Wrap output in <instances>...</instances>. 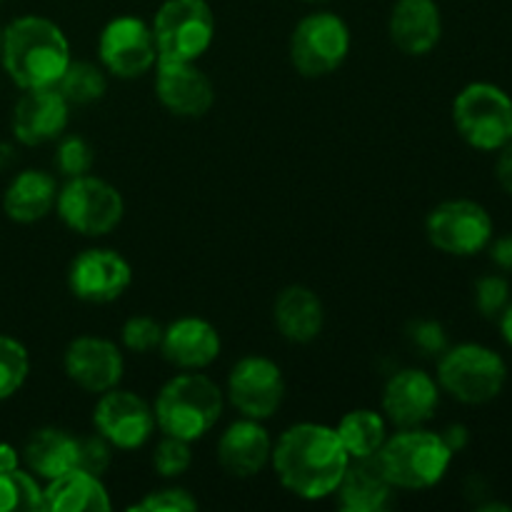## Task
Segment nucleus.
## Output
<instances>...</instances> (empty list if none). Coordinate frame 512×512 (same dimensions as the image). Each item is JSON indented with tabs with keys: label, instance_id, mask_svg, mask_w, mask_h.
<instances>
[{
	"label": "nucleus",
	"instance_id": "obj_1",
	"mask_svg": "<svg viewBox=\"0 0 512 512\" xmlns=\"http://www.w3.org/2000/svg\"><path fill=\"white\" fill-rule=\"evenodd\" d=\"M350 455L335 428L325 423H295L273 443L270 465L280 485L305 503L330 498L343 480Z\"/></svg>",
	"mask_w": 512,
	"mask_h": 512
},
{
	"label": "nucleus",
	"instance_id": "obj_2",
	"mask_svg": "<svg viewBox=\"0 0 512 512\" xmlns=\"http://www.w3.org/2000/svg\"><path fill=\"white\" fill-rule=\"evenodd\" d=\"M0 60L20 90L55 88L73 60V50L58 23L43 15H23L3 30Z\"/></svg>",
	"mask_w": 512,
	"mask_h": 512
},
{
	"label": "nucleus",
	"instance_id": "obj_3",
	"mask_svg": "<svg viewBox=\"0 0 512 512\" xmlns=\"http://www.w3.org/2000/svg\"><path fill=\"white\" fill-rule=\"evenodd\" d=\"M225 410V390L203 370H180L158 390L153 403L160 435L198 443L218 425Z\"/></svg>",
	"mask_w": 512,
	"mask_h": 512
},
{
	"label": "nucleus",
	"instance_id": "obj_4",
	"mask_svg": "<svg viewBox=\"0 0 512 512\" xmlns=\"http://www.w3.org/2000/svg\"><path fill=\"white\" fill-rule=\"evenodd\" d=\"M455 453L443 435L428 428H400L388 435L378 463L395 490H430L448 475Z\"/></svg>",
	"mask_w": 512,
	"mask_h": 512
},
{
	"label": "nucleus",
	"instance_id": "obj_5",
	"mask_svg": "<svg viewBox=\"0 0 512 512\" xmlns=\"http://www.w3.org/2000/svg\"><path fill=\"white\" fill-rule=\"evenodd\" d=\"M435 380L458 403L485 405L503 393L508 365L500 353L480 343L448 345L438 355Z\"/></svg>",
	"mask_w": 512,
	"mask_h": 512
},
{
	"label": "nucleus",
	"instance_id": "obj_6",
	"mask_svg": "<svg viewBox=\"0 0 512 512\" xmlns=\"http://www.w3.org/2000/svg\"><path fill=\"white\" fill-rule=\"evenodd\" d=\"M55 213L73 233L83 238H105L123 223L125 200L113 183L88 173L60 185Z\"/></svg>",
	"mask_w": 512,
	"mask_h": 512
},
{
	"label": "nucleus",
	"instance_id": "obj_7",
	"mask_svg": "<svg viewBox=\"0 0 512 512\" xmlns=\"http://www.w3.org/2000/svg\"><path fill=\"white\" fill-rule=\"evenodd\" d=\"M453 123L475 150L493 153L512 140V98L493 83H470L455 95Z\"/></svg>",
	"mask_w": 512,
	"mask_h": 512
},
{
	"label": "nucleus",
	"instance_id": "obj_8",
	"mask_svg": "<svg viewBox=\"0 0 512 512\" xmlns=\"http://www.w3.org/2000/svg\"><path fill=\"white\" fill-rule=\"evenodd\" d=\"M150 28L158 60L198 63L215 40V13L208 0H165Z\"/></svg>",
	"mask_w": 512,
	"mask_h": 512
},
{
	"label": "nucleus",
	"instance_id": "obj_9",
	"mask_svg": "<svg viewBox=\"0 0 512 512\" xmlns=\"http://www.w3.org/2000/svg\"><path fill=\"white\" fill-rule=\"evenodd\" d=\"M353 35L338 13L318 10L300 20L290 33V63L303 78H325L348 60Z\"/></svg>",
	"mask_w": 512,
	"mask_h": 512
},
{
	"label": "nucleus",
	"instance_id": "obj_10",
	"mask_svg": "<svg viewBox=\"0 0 512 512\" xmlns=\"http://www.w3.org/2000/svg\"><path fill=\"white\" fill-rule=\"evenodd\" d=\"M425 235L440 253L470 258L483 253L493 240V218L475 200H445L435 205L425 218Z\"/></svg>",
	"mask_w": 512,
	"mask_h": 512
},
{
	"label": "nucleus",
	"instance_id": "obj_11",
	"mask_svg": "<svg viewBox=\"0 0 512 512\" xmlns=\"http://www.w3.org/2000/svg\"><path fill=\"white\" fill-rule=\"evenodd\" d=\"M285 375L273 358L243 355L225 380V403L243 418L270 420L285 400Z\"/></svg>",
	"mask_w": 512,
	"mask_h": 512
},
{
	"label": "nucleus",
	"instance_id": "obj_12",
	"mask_svg": "<svg viewBox=\"0 0 512 512\" xmlns=\"http://www.w3.org/2000/svg\"><path fill=\"white\" fill-rule=\"evenodd\" d=\"M98 60L113 78H143L158 63L153 28L135 15H118L108 20L98 38Z\"/></svg>",
	"mask_w": 512,
	"mask_h": 512
},
{
	"label": "nucleus",
	"instance_id": "obj_13",
	"mask_svg": "<svg viewBox=\"0 0 512 512\" xmlns=\"http://www.w3.org/2000/svg\"><path fill=\"white\" fill-rule=\"evenodd\" d=\"M95 433L103 435L115 450H140L150 443L155 428L153 405L133 390L118 388L100 393L93 408Z\"/></svg>",
	"mask_w": 512,
	"mask_h": 512
},
{
	"label": "nucleus",
	"instance_id": "obj_14",
	"mask_svg": "<svg viewBox=\"0 0 512 512\" xmlns=\"http://www.w3.org/2000/svg\"><path fill=\"white\" fill-rule=\"evenodd\" d=\"M133 285V265L113 248H88L70 260L68 290L90 305H108Z\"/></svg>",
	"mask_w": 512,
	"mask_h": 512
},
{
	"label": "nucleus",
	"instance_id": "obj_15",
	"mask_svg": "<svg viewBox=\"0 0 512 512\" xmlns=\"http://www.w3.org/2000/svg\"><path fill=\"white\" fill-rule=\"evenodd\" d=\"M63 370L70 383L85 393H108L125 375L123 350L103 335H78L65 348Z\"/></svg>",
	"mask_w": 512,
	"mask_h": 512
},
{
	"label": "nucleus",
	"instance_id": "obj_16",
	"mask_svg": "<svg viewBox=\"0 0 512 512\" xmlns=\"http://www.w3.org/2000/svg\"><path fill=\"white\" fill-rule=\"evenodd\" d=\"M155 98L175 118H203L215 103V85L198 63L158 60L155 63Z\"/></svg>",
	"mask_w": 512,
	"mask_h": 512
},
{
	"label": "nucleus",
	"instance_id": "obj_17",
	"mask_svg": "<svg viewBox=\"0 0 512 512\" xmlns=\"http://www.w3.org/2000/svg\"><path fill=\"white\" fill-rule=\"evenodd\" d=\"M440 405V385L420 368H403L383 388V415L395 428H420Z\"/></svg>",
	"mask_w": 512,
	"mask_h": 512
},
{
	"label": "nucleus",
	"instance_id": "obj_18",
	"mask_svg": "<svg viewBox=\"0 0 512 512\" xmlns=\"http://www.w3.org/2000/svg\"><path fill=\"white\" fill-rule=\"evenodd\" d=\"M70 108L73 105L63 98L58 88L23 90L13 108V120H10L15 140L28 148L55 143L68 130Z\"/></svg>",
	"mask_w": 512,
	"mask_h": 512
},
{
	"label": "nucleus",
	"instance_id": "obj_19",
	"mask_svg": "<svg viewBox=\"0 0 512 512\" xmlns=\"http://www.w3.org/2000/svg\"><path fill=\"white\" fill-rule=\"evenodd\" d=\"M218 455L220 468L233 478H255L270 465L273 455V438L263 420L243 418L240 415L235 423H230L218 438Z\"/></svg>",
	"mask_w": 512,
	"mask_h": 512
},
{
	"label": "nucleus",
	"instance_id": "obj_20",
	"mask_svg": "<svg viewBox=\"0 0 512 512\" xmlns=\"http://www.w3.org/2000/svg\"><path fill=\"white\" fill-rule=\"evenodd\" d=\"M160 353L178 370H205L220 358L223 340L210 320L183 315L163 328Z\"/></svg>",
	"mask_w": 512,
	"mask_h": 512
},
{
	"label": "nucleus",
	"instance_id": "obj_21",
	"mask_svg": "<svg viewBox=\"0 0 512 512\" xmlns=\"http://www.w3.org/2000/svg\"><path fill=\"white\" fill-rule=\"evenodd\" d=\"M388 35L395 48L410 58L433 53L443 35V18L435 0H398L390 10Z\"/></svg>",
	"mask_w": 512,
	"mask_h": 512
},
{
	"label": "nucleus",
	"instance_id": "obj_22",
	"mask_svg": "<svg viewBox=\"0 0 512 512\" xmlns=\"http://www.w3.org/2000/svg\"><path fill=\"white\" fill-rule=\"evenodd\" d=\"M273 323L280 338L293 345H308L325 328V305L308 285H288L273 303Z\"/></svg>",
	"mask_w": 512,
	"mask_h": 512
},
{
	"label": "nucleus",
	"instance_id": "obj_23",
	"mask_svg": "<svg viewBox=\"0 0 512 512\" xmlns=\"http://www.w3.org/2000/svg\"><path fill=\"white\" fill-rule=\"evenodd\" d=\"M335 495L345 512H383L393 505L395 488L375 455V458L350 460Z\"/></svg>",
	"mask_w": 512,
	"mask_h": 512
},
{
	"label": "nucleus",
	"instance_id": "obj_24",
	"mask_svg": "<svg viewBox=\"0 0 512 512\" xmlns=\"http://www.w3.org/2000/svg\"><path fill=\"white\" fill-rule=\"evenodd\" d=\"M58 180L53 173L38 168L20 170L3 195V210L13 223L33 225L48 218L58 200Z\"/></svg>",
	"mask_w": 512,
	"mask_h": 512
},
{
	"label": "nucleus",
	"instance_id": "obj_25",
	"mask_svg": "<svg viewBox=\"0 0 512 512\" xmlns=\"http://www.w3.org/2000/svg\"><path fill=\"white\" fill-rule=\"evenodd\" d=\"M113 508L103 478L73 468L48 480L43 488L45 512H108Z\"/></svg>",
	"mask_w": 512,
	"mask_h": 512
},
{
	"label": "nucleus",
	"instance_id": "obj_26",
	"mask_svg": "<svg viewBox=\"0 0 512 512\" xmlns=\"http://www.w3.org/2000/svg\"><path fill=\"white\" fill-rule=\"evenodd\" d=\"M25 468L38 480H53L68 470L78 468V435L63 428H40L25 440L20 453Z\"/></svg>",
	"mask_w": 512,
	"mask_h": 512
},
{
	"label": "nucleus",
	"instance_id": "obj_27",
	"mask_svg": "<svg viewBox=\"0 0 512 512\" xmlns=\"http://www.w3.org/2000/svg\"><path fill=\"white\" fill-rule=\"evenodd\" d=\"M388 425L390 423L385 420V415L378 413V410L355 408L338 420L335 433H338L350 460H363L375 458L380 453V448H383L390 435Z\"/></svg>",
	"mask_w": 512,
	"mask_h": 512
},
{
	"label": "nucleus",
	"instance_id": "obj_28",
	"mask_svg": "<svg viewBox=\"0 0 512 512\" xmlns=\"http://www.w3.org/2000/svg\"><path fill=\"white\" fill-rule=\"evenodd\" d=\"M55 88L63 93L70 105H93L108 93V73L103 65L88 63V60H70L68 70L58 80Z\"/></svg>",
	"mask_w": 512,
	"mask_h": 512
},
{
	"label": "nucleus",
	"instance_id": "obj_29",
	"mask_svg": "<svg viewBox=\"0 0 512 512\" xmlns=\"http://www.w3.org/2000/svg\"><path fill=\"white\" fill-rule=\"evenodd\" d=\"M43 510V485L30 470L0 473V512H40Z\"/></svg>",
	"mask_w": 512,
	"mask_h": 512
},
{
	"label": "nucleus",
	"instance_id": "obj_30",
	"mask_svg": "<svg viewBox=\"0 0 512 512\" xmlns=\"http://www.w3.org/2000/svg\"><path fill=\"white\" fill-rule=\"evenodd\" d=\"M30 375V355L20 340L0 335V400L18 393Z\"/></svg>",
	"mask_w": 512,
	"mask_h": 512
},
{
	"label": "nucleus",
	"instance_id": "obj_31",
	"mask_svg": "<svg viewBox=\"0 0 512 512\" xmlns=\"http://www.w3.org/2000/svg\"><path fill=\"white\" fill-rule=\"evenodd\" d=\"M55 155L53 163L55 170L68 178H78V175H88L95 165V150L83 135L75 133H63L58 140H55Z\"/></svg>",
	"mask_w": 512,
	"mask_h": 512
},
{
	"label": "nucleus",
	"instance_id": "obj_32",
	"mask_svg": "<svg viewBox=\"0 0 512 512\" xmlns=\"http://www.w3.org/2000/svg\"><path fill=\"white\" fill-rule=\"evenodd\" d=\"M190 465H193V450H190V443L170 438V435H163V438L158 440V445H155L153 450V468L160 478H183L190 470Z\"/></svg>",
	"mask_w": 512,
	"mask_h": 512
},
{
	"label": "nucleus",
	"instance_id": "obj_33",
	"mask_svg": "<svg viewBox=\"0 0 512 512\" xmlns=\"http://www.w3.org/2000/svg\"><path fill=\"white\" fill-rule=\"evenodd\" d=\"M160 340H163V325L150 315H133L120 328V343L135 355L153 353L160 348Z\"/></svg>",
	"mask_w": 512,
	"mask_h": 512
},
{
	"label": "nucleus",
	"instance_id": "obj_34",
	"mask_svg": "<svg viewBox=\"0 0 512 512\" xmlns=\"http://www.w3.org/2000/svg\"><path fill=\"white\" fill-rule=\"evenodd\" d=\"M130 510L138 512H195L198 500L188 488L180 485H165V488L150 490L140 503H135Z\"/></svg>",
	"mask_w": 512,
	"mask_h": 512
},
{
	"label": "nucleus",
	"instance_id": "obj_35",
	"mask_svg": "<svg viewBox=\"0 0 512 512\" xmlns=\"http://www.w3.org/2000/svg\"><path fill=\"white\" fill-rule=\"evenodd\" d=\"M510 303V283L503 275H483L475 283V308L483 318H500Z\"/></svg>",
	"mask_w": 512,
	"mask_h": 512
},
{
	"label": "nucleus",
	"instance_id": "obj_36",
	"mask_svg": "<svg viewBox=\"0 0 512 512\" xmlns=\"http://www.w3.org/2000/svg\"><path fill=\"white\" fill-rule=\"evenodd\" d=\"M113 445L103 435H78V468L85 473H93L103 478L108 468L113 465Z\"/></svg>",
	"mask_w": 512,
	"mask_h": 512
},
{
	"label": "nucleus",
	"instance_id": "obj_37",
	"mask_svg": "<svg viewBox=\"0 0 512 512\" xmlns=\"http://www.w3.org/2000/svg\"><path fill=\"white\" fill-rule=\"evenodd\" d=\"M410 343L420 350L423 355H433L438 358L445 348H448V335H445L443 325L435 320H415L410 325Z\"/></svg>",
	"mask_w": 512,
	"mask_h": 512
},
{
	"label": "nucleus",
	"instance_id": "obj_38",
	"mask_svg": "<svg viewBox=\"0 0 512 512\" xmlns=\"http://www.w3.org/2000/svg\"><path fill=\"white\" fill-rule=\"evenodd\" d=\"M495 175H498V183L503 185L505 193L512 195V140L500 148L498 163H495Z\"/></svg>",
	"mask_w": 512,
	"mask_h": 512
},
{
	"label": "nucleus",
	"instance_id": "obj_39",
	"mask_svg": "<svg viewBox=\"0 0 512 512\" xmlns=\"http://www.w3.org/2000/svg\"><path fill=\"white\" fill-rule=\"evenodd\" d=\"M490 258L503 273H512V235H503L490 248Z\"/></svg>",
	"mask_w": 512,
	"mask_h": 512
},
{
	"label": "nucleus",
	"instance_id": "obj_40",
	"mask_svg": "<svg viewBox=\"0 0 512 512\" xmlns=\"http://www.w3.org/2000/svg\"><path fill=\"white\" fill-rule=\"evenodd\" d=\"M443 440H445V445H448L450 450H453V453H460V450L465 448V445H468V428H465V425H460V423H455V425H448V428L443 430Z\"/></svg>",
	"mask_w": 512,
	"mask_h": 512
},
{
	"label": "nucleus",
	"instance_id": "obj_41",
	"mask_svg": "<svg viewBox=\"0 0 512 512\" xmlns=\"http://www.w3.org/2000/svg\"><path fill=\"white\" fill-rule=\"evenodd\" d=\"M20 468V453L10 443H0V473Z\"/></svg>",
	"mask_w": 512,
	"mask_h": 512
},
{
	"label": "nucleus",
	"instance_id": "obj_42",
	"mask_svg": "<svg viewBox=\"0 0 512 512\" xmlns=\"http://www.w3.org/2000/svg\"><path fill=\"white\" fill-rule=\"evenodd\" d=\"M500 333H503V340L512 348V303H508V308L503 310L500 315Z\"/></svg>",
	"mask_w": 512,
	"mask_h": 512
},
{
	"label": "nucleus",
	"instance_id": "obj_43",
	"mask_svg": "<svg viewBox=\"0 0 512 512\" xmlns=\"http://www.w3.org/2000/svg\"><path fill=\"white\" fill-rule=\"evenodd\" d=\"M15 160V150L13 145L8 143H0V168H5V165H10Z\"/></svg>",
	"mask_w": 512,
	"mask_h": 512
},
{
	"label": "nucleus",
	"instance_id": "obj_44",
	"mask_svg": "<svg viewBox=\"0 0 512 512\" xmlns=\"http://www.w3.org/2000/svg\"><path fill=\"white\" fill-rule=\"evenodd\" d=\"M308 3H323V0H308Z\"/></svg>",
	"mask_w": 512,
	"mask_h": 512
},
{
	"label": "nucleus",
	"instance_id": "obj_45",
	"mask_svg": "<svg viewBox=\"0 0 512 512\" xmlns=\"http://www.w3.org/2000/svg\"><path fill=\"white\" fill-rule=\"evenodd\" d=\"M0 40H3V28H0Z\"/></svg>",
	"mask_w": 512,
	"mask_h": 512
},
{
	"label": "nucleus",
	"instance_id": "obj_46",
	"mask_svg": "<svg viewBox=\"0 0 512 512\" xmlns=\"http://www.w3.org/2000/svg\"><path fill=\"white\" fill-rule=\"evenodd\" d=\"M0 3H3V0H0Z\"/></svg>",
	"mask_w": 512,
	"mask_h": 512
}]
</instances>
